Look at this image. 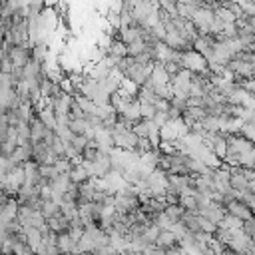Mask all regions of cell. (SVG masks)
I'll use <instances>...</instances> for the list:
<instances>
[{"label": "cell", "mask_w": 255, "mask_h": 255, "mask_svg": "<svg viewBox=\"0 0 255 255\" xmlns=\"http://www.w3.org/2000/svg\"><path fill=\"white\" fill-rule=\"evenodd\" d=\"M145 50H147V44H145L143 38H137V40H133V42L128 44V54H129V56H139V54H143Z\"/></svg>", "instance_id": "5"}, {"label": "cell", "mask_w": 255, "mask_h": 255, "mask_svg": "<svg viewBox=\"0 0 255 255\" xmlns=\"http://www.w3.org/2000/svg\"><path fill=\"white\" fill-rule=\"evenodd\" d=\"M249 185H251V181H249L245 169L241 165H233L231 167V187L237 191H245V189H249Z\"/></svg>", "instance_id": "3"}, {"label": "cell", "mask_w": 255, "mask_h": 255, "mask_svg": "<svg viewBox=\"0 0 255 255\" xmlns=\"http://www.w3.org/2000/svg\"><path fill=\"white\" fill-rule=\"evenodd\" d=\"M58 247L62 253H72L78 249V241L66 231V233H58Z\"/></svg>", "instance_id": "4"}, {"label": "cell", "mask_w": 255, "mask_h": 255, "mask_svg": "<svg viewBox=\"0 0 255 255\" xmlns=\"http://www.w3.org/2000/svg\"><path fill=\"white\" fill-rule=\"evenodd\" d=\"M159 8L171 16H177V0H159Z\"/></svg>", "instance_id": "7"}, {"label": "cell", "mask_w": 255, "mask_h": 255, "mask_svg": "<svg viewBox=\"0 0 255 255\" xmlns=\"http://www.w3.org/2000/svg\"><path fill=\"white\" fill-rule=\"evenodd\" d=\"M141 102V100H139ZM157 114V106L151 104V102H141V118H147V120H153V116Z\"/></svg>", "instance_id": "6"}, {"label": "cell", "mask_w": 255, "mask_h": 255, "mask_svg": "<svg viewBox=\"0 0 255 255\" xmlns=\"http://www.w3.org/2000/svg\"><path fill=\"white\" fill-rule=\"evenodd\" d=\"M225 207H227V213H231V215H235V217H239V219H243V221L255 217V211H253L251 205L245 203L243 199H231Z\"/></svg>", "instance_id": "2"}, {"label": "cell", "mask_w": 255, "mask_h": 255, "mask_svg": "<svg viewBox=\"0 0 255 255\" xmlns=\"http://www.w3.org/2000/svg\"><path fill=\"white\" fill-rule=\"evenodd\" d=\"M181 64H183V68H187L191 72H205V70H209V62L195 48L181 52Z\"/></svg>", "instance_id": "1"}]
</instances>
